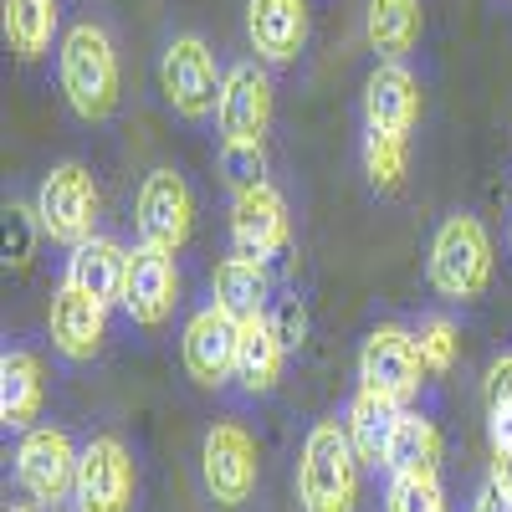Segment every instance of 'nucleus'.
<instances>
[{"mask_svg":"<svg viewBox=\"0 0 512 512\" xmlns=\"http://www.w3.org/2000/svg\"><path fill=\"white\" fill-rule=\"evenodd\" d=\"M180 308V267L169 251H154V246H134L128 256V282H123V313L128 323L139 328H159L169 323Z\"/></svg>","mask_w":512,"mask_h":512,"instance_id":"obj_14","label":"nucleus"},{"mask_svg":"<svg viewBox=\"0 0 512 512\" xmlns=\"http://www.w3.org/2000/svg\"><path fill=\"white\" fill-rule=\"evenodd\" d=\"M272 72L267 62H236L226 67V88H221V108H216V128L221 144H262L272 128Z\"/></svg>","mask_w":512,"mask_h":512,"instance_id":"obj_13","label":"nucleus"},{"mask_svg":"<svg viewBox=\"0 0 512 512\" xmlns=\"http://www.w3.org/2000/svg\"><path fill=\"white\" fill-rule=\"evenodd\" d=\"M400 415H405V405L395 395H384V390H369V384H359V390L349 395L344 431H349V441H354V451H359L364 466H384Z\"/></svg>","mask_w":512,"mask_h":512,"instance_id":"obj_20","label":"nucleus"},{"mask_svg":"<svg viewBox=\"0 0 512 512\" xmlns=\"http://www.w3.org/2000/svg\"><path fill=\"white\" fill-rule=\"evenodd\" d=\"M425 359H420V344H415V328L405 323H379L364 333L359 344V384L369 390H384L395 395L400 405H410L420 390H425Z\"/></svg>","mask_w":512,"mask_h":512,"instance_id":"obj_10","label":"nucleus"},{"mask_svg":"<svg viewBox=\"0 0 512 512\" xmlns=\"http://www.w3.org/2000/svg\"><path fill=\"white\" fill-rule=\"evenodd\" d=\"M364 461L344 420H313L297 451V507L303 512H359Z\"/></svg>","mask_w":512,"mask_h":512,"instance_id":"obj_2","label":"nucleus"},{"mask_svg":"<svg viewBox=\"0 0 512 512\" xmlns=\"http://www.w3.org/2000/svg\"><path fill=\"white\" fill-rule=\"evenodd\" d=\"M384 512H446V492L436 477H390Z\"/></svg>","mask_w":512,"mask_h":512,"instance_id":"obj_30","label":"nucleus"},{"mask_svg":"<svg viewBox=\"0 0 512 512\" xmlns=\"http://www.w3.org/2000/svg\"><path fill=\"white\" fill-rule=\"evenodd\" d=\"M6 41L21 62H36L62 41V0H6Z\"/></svg>","mask_w":512,"mask_h":512,"instance_id":"obj_25","label":"nucleus"},{"mask_svg":"<svg viewBox=\"0 0 512 512\" xmlns=\"http://www.w3.org/2000/svg\"><path fill=\"white\" fill-rule=\"evenodd\" d=\"M41 236V226H36V210H21V205H11L6 210V262H31V241Z\"/></svg>","mask_w":512,"mask_h":512,"instance_id":"obj_32","label":"nucleus"},{"mask_svg":"<svg viewBox=\"0 0 512 512\" xmlns=\"http://www.w3.org/2000/svg\"><path fill=\"white\" fill-rule=\"evenodd\" d=\"M47 333H52V349L72 364H88L103 354L108 344V303L77 292V287H57L52 292V313H47Z\"/></svg>","mask_w":512,"mask_h":512,"instance_id":"obj_16","label":"nucleus"},{"mask_svg":"<svg viewBox=\"0 0 512 512\" xmlns=\"http://www.w3.org/2000/svg\"><path fill=\"white\" fill-rule=\"evenodd\" d=\"M415 344H420L425 369L441 379V374H451L456 359H461V328H456L451 318L431 313V318H420V323H415Z\"/></svg>","mask_w":512,"mask_h":512,"instance_id":"obj_28","label":"nucleus"},{"mask_svg":"<svg viewBox=\"0 0 512 512\" xmlns=\"http://www.w3.org/2000/svg\"><path fill=\"white\" fill-rule=\"evenodd\" d=\"M492 236L482 226V216L472 210H456L446 216L431 236V262H425V277L431 287L446 297V303H477V297L492 287Z\"/></svg>","mask_w":512,"mask_h":512,"instance_id":"obj_3","label":"nucleus"},{"mask_svg":"<svg viewBox=\"0 0 512 512\" xmlns=\"http://www.w3.org/2000/svg\"><path fill=\"white\" fill-rule=\"evenodd\" d=\"M420 77L405 62H379L364 82V128H379V134H400L410 139V128L420 123Z\"/></svg>","mask_w":512,"mask_h":512,"instance_id":"obj_17","label":"nucleus"},{"mask_svg":"<svg viewBox=\"0 0 512 512\" xmlns=\"http://www.w3.org/2000/svg\"><path fill=\"white\" fill-rule=\"evenodd\" d=\"M11 512H36V507H11Z\"/></svg>","mask_w":512,"mask_h":512,"instance_id":"obj_36","label":"nucleus"},{"mask_svg":"<svg viewBox=\"0 0 512 512\" xmlns=\"http://www.w3.org/2000/svg\"><path fill=\"white\" fill-rule=\"evenodd\" d=\"M425 36L420 0H364V41L379 62H405Z\"/></svg>","mask_w":512,"mask_h":512,"instance_id":"obj_22","label":"nucleus"},{"mask_svg":"<svg viewBox=\"0 0 512 512\" xmlns=\"http://www.w3.org/2000/svg\"><path fill=\"white\" fill-rule=\"evenodd\" d=\"M282 364H287V349L267 318H251L241 323V349H236V384L241 395H272L277 379H282Z\"/></svg>","mask_w":512,"mask_h":512,"instance_id":"obj_24","label":"nucleus"},{"mask_svg":"<svg viewBox=\"0 0 512 512\" xmlns=\"http://www.w3.org/2000/svg\"><path fill=\"white\" fill-rule=\"evenodd\" d=\"M77 456L82 446H72L62 425H31V431H21V446H16V487L36 507H57L77 487Z\"/></svg>","mask_w":512,"mask_h":512,"instance_id":"obj_9","label":"nucleus"},{"mask_svg":"<svg viewBox=\"0 0 512 512\" xmlns=\"http://www.w3.org/2000/svg\"><path fill=\"white\" fill-rule=\"evenodd\" d=\"M308 0H246V41L256 62L267 67H292L308 47Z\"/></svg>","mask_w":512,"mask_h":512,"instance_id":"obj_15","label":"nucleus"},{"mask_svg":"<svg viewBox=\"0 0 512 512\" xmlns=\"http://www.w3.org/2000/svg\"><path fill=\"white\" fill-rule=\"evenodd\" d=\"M287 241H292V216L272 180L231 195V256H246V262L267 267L287 251Z\"/></svg>","mask_w":512,"mask_h":512,"instance_id":"obj_11","label":"nucleus"},{"mask_svg":"<svg viewBox=\"0 0 512 512\" xmlns=\"http://www.w3.org/2000/svg\"><path fill=\"white\" fill-rule=\"evenodd\" d=\"M441 456H446V446H441L436 420L405 405V415L395 425V441H390V456H384V472L390 477H436Z\"/></svg>","mask_w":512,"mask_h":512,"instance_id":"obj_23","label":"nucleus"},{"mask_svg":"<svg viewBox=\"0 0 512 512\" xmlns=\"http://www.w3.org/2000/svg\"><path fill=\"white\" fill-rule=\"evenodd\" d=\"M472 512H512V497H507L497 482H482L477 497H472Z\"/></svg>","mask_w":512,"mask_h":512,"instance_id":"obj_33","label":"nucleus"},{"mask_svg":"<svg viewBox=\"0 0 512 512\" xmlns=\"http://www.w3.org/2000/svg\"><path fill=\"white\" fill-rule=\"evenodd\" d=\"M200 482L205 497L236 512L256 497V482H262V451H256V436L241 420H216L200 441Z\"/></svg>","mask_w":512,"mask_h":512,"instance_id":"obj_6","label":"nucleus"},{"mask_svg":"<svg viewBox=\"0 0 512 512\" xmlns=\"http://www.w3.org/2000/svg\"><path fill=\"white\" fill-rule=\"evenodd\" d=\"M487 482H497L507 497H512V451H492V466H487Z\"/></svg>","mask_w":512,"mask_h":512,"instance_id":"obj_34","label":"nucleus"},{"mask_svg":"<svg viewBox=\"0 0 512 512\" xmlns=\"http://www.w3.org/2000/svg\"><path fill=\"white\" fill-rule=\"evenodd\" d=\"M236 349H241V323L226 308L205 303L190 313V323L180 333V359L200 390H221V384L236 379Z\"/></svg>","mask_w":512,"mask_h":512,"instance_id":"obj_12","label":"nucleus"},{"mask_svg":"<svg viewBox=\"0 0 512 512\" xmlns=\"http://www.w3.org/2000/svg\"><path fill=\"white\" fill-rule=\"evenodd\" d=\"M487 436L492 451H512V354L492 359L487 369Z\"/></svg>","mask_w":512,"mask_h":512,"instance_id":"obj_27","label":"nucleus"},{"mask_svg":"<svg viewBox=\"0 0 512 512\" xmlns=\"http://www.w3.org/2000/svg\"><path fill=\"white\" fill-rule=\"evenodd\" d=\"M216 164H221V180L231 185V195L267 180V149L262 144H221Z\"/></svg>","mask_w":512,"mask_h":512,"instance_id":"obj_29","label":"nucleus"},{"mask_svg":"<svg viewBox=\"0 0 512 512\" xmlns=\"http://www.w3.org/2000/svg\"><path fill=\"white\" fill-rule=\"evenodd\" d=\"M267 323L277 328V338H282L287 354L303 349V338H308V303H303L297 292H277L272 308H267Z\"/></svg>","mask_w":512,"mask_h":512,"instance_id":"obj_31","label":"nucleus"},{"mask_svg":"<svg viewBox=\"0 0 512 512\" xmlns=\"http://www.w3.org/2000/svg\"><path fill=\"white\" fill-rule=\"evenodd\" d=\"M36 226L47 241L57 246H82L88 236H98V210H103V195H98V180L88 164L77 159H62L52 164L36 185Z\"/></svg>","mask_w":512,"mask_h":512,"instance_id":"obj_4","label":"nucleus"},{"mask_svg":"<svg viewBox=\"0 0 512 512\" xmlns=\"http://www.w3.org/2000/svg\"><path fill=\"white\" fill-rule=\"evenodd\" d=\"M128 256L134 251H123L113 236H88L82 246H72L67 256V267H62V282L77 287V292H88L98 297V303H123V282H128Z\"/></svg>","mask_w":512,"mask_h":512,"instance_id":"obj_18","label":"nucleus"},{"mask_svg":"<svg viewBox=\"0 0 512 512\" xmlns=\"http://www.w3.org/2000/svg\"><path fill=\"white\" fill-rule=\"evenodd\" d=\"M134 236L139 246L154 251H185V241L195 236V195L185 185L180 169H149L139 200H134Z\"/></svg>","mask_w":512,"mask_h":512,"instance_id":"obj_7","label":"nucleus"},{"mask_svg":"<svg viewBox=\"0 0 512 512\" xmlns=\"http://www.w3.org/2000/svg\"><path fill=\"white\" fill-rule=\"evenodd\" d=\"M507 256H512V226H507Z\"/></svg>","mask_w":512,"mask_h":512,"instance_id":"obj_35","label":"nucleus"},{"mask_svg":"<svg viewBox=\"0 0 512 512\" xmlns=\"http://www.w3.org/2000/svg\"><path fill=\"white\" fill-rule=\"evenodd\" d=\"M272 277L262 262H246V256H226V262H216V272H210V303L226 308L236 323H251V318H267L272 308Z\"/></svg>","mask_w":512,"mask_h":512,"instance_id":"obj_21","label":"nucleus"},{"mask_svg":"<svg viewBox=\"0 0 512 512\" xmlns=\"http://www.w3.org/2000/svg\"><path fill=\"white\" fill-rule=\"evenodd\" d=\"M47 400V369L26 344H6L0 354V420L6 431H31Z\"/></svg>","mask_w":512,"mask_h":512,"instance_id":"obj_19","label":"nucleus"},{"mask_svg":"<svg viewBox=\"0 0 512 512\" xmlns=\"http://www.w3.org/2000/svg\"><path fill=\"white\" fill-rule=\"evenodd\" d=\"M221 88H226V72H221L216 52H210V41L195 36V31H180L164 47V57H159V93H164V103L175 108L185 123H205V118H216V108H221Z\"/></svg>","mask_w":512,"mask_h":512,"instance_id":"obj_5","label":"nucleus"},{"mask_svg":"<svg viewBox=\"0 0 512 512\" xmlns=\"http://www.w3.org/2000/svg\"><path fill=\"white\" fill-rule=\"evenodd\" d=\"M410 139L400 134H379V128H364V175L374 185V195H400L405 175H410Z\"/></svg>","mask_w":512,"mask_h":512,"instance_id":"obj_26","label":"nucleus"},{"mask_svg":"<svg viewBox=\"0 0 512 512\" xmlns=\"http://www.w3.org/2000/svg\"><path fill=\"white\" fill-rule=\"evenodd\" d=\"M139 497V466L118 436H93L77 456V487L72 507L77 512H134Z\"/></svg>","mask_w":512,"mask_h":512,"instance_id":"obj_8","label":"nucleus"},{"mask_svg":"<svg viewBox=\"0 0 512 512\" xmlns=\"http://www.w3.org/2000/svg\"><path fill=\"white\" fill-rule=\"evenodd\" d=\"M57 82L62 98L82 123H108L123 98L118 47L103 21H72L57 41Z\"/></svg>","mask_w":512,"mask_h":512,"instance_id":"obj_1","label":"nucleus"}]
</instances>
